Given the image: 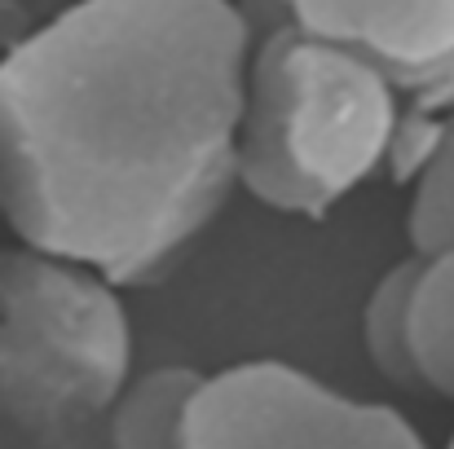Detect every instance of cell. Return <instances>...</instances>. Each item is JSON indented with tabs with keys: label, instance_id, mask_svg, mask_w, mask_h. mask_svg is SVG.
<instances>
[{
	"label": "cell",
	"instance_id": "cell-1",
	"mask_svg": "<svg viewBox=\"0 0 454 449\" xmlns=\"http://www.w3.org/2000/svg\"><path fill=\"white\" fill-rule=\"evenodd\" d=\"M239 0H75L0 58V216L115 287L159 278L239 185Z\"/></svg>",
	"mask_w": 454,
	"mask_h": 449
},
{
	"label": "cell",
	"instance_id": "cell-2",
	"mask_svg": "<svg viewBox=\"0 0 454 449\" xmlns=\"http://www.w3.org/2000/svg\"><path fill=\"white\" fill-rule=\"evenodd\" d=\"M252 49L239 120V185L274 212L326 216L388 172L406 102L353 49L301 31L283 0H239Z\"/></svg>",
	"mask_w": 454,
	"mask_h": 449
},
{
	"label": "cell",
	"instance_id": "cell-3",
	"mask_svg": "<svg viewBox=\"0 0 454 449\" xmlns=\"http://www.w3.org/2000/svg\"><path fill=\"white\" fill-rule=\"evenodd\" d=\"M133 379V321L120 287L89 265L0 252V419L71 449Z\"/></svg>",
	"mask_w": 454,
	"mask_h": 449
},
{
	"label": "cell",
	"instance_id": "cell-4",
	"mask_svg": "<svg viewBox=\"0 0 454 449\" xmlns=\"http://www.w3.org/2000/svg\"><path fill=\"white\" fill-rule=\"evenodd\" d=\"M181 449H428L415 423L357 401L287 361H243L203 375Z\"/></svg>",
	"mask_w": 454,
	"mask_h": 449
},
{
	"label": "cell",
	"instance_id": "cell-5",
	"mask_svg": "<svg viewBox=\"0 0 454 449\" xmlns=\"http://www.w3.org/2000/svg\"><path fill=\"white\" fill-rule=\"evenodd\" d=\"M287 18L366 58L406 102V133L388 163L393 181H415L454 111V0H283Z\"/></svg>",
	"mask_w": 454,
	"mask_h": 449
},
{
	"label": "cell",
	"instance_id": "cell-6",
	"mask_svg": "<svg viewBox=\"0 0 454 449\" xmlns=\"http://www.w3.org/2000/svg\"><path fill=\"white\" fill-rule=\"evenodd\" d=\"M199 388L203 370L194 366H159L129 379L106 410L111 449H181Z\"/></svg>",
	"mask_w": 454,
	"mask_h": 449
},
{
	"label": "cell",
	"instance_id": "cell-7",
	"mask_svg": "<svg viewBox=\"0 0 454 449\" xmlns=\"http://www.w3.org/2000/svg\"><path fill=\"white\" fill-rule=\"evenodd\" d=\"M411 357L419 388L454 401V247L419 256L411 291Z\"/></svg>",
	"mask_w": 454,
	"mask_h": 449
},
{
	"label": "cell",
	"instance_id": "cell-8",
	"mask_svg": "<svg viewBox=\"0 0 454 449\" xmlns=\"http://www.w3.org/2000/svg\"><path fill=\"white\" fill-rule=\"evenodd\" d=\"M415 274H419V256L411 252L406 260H397L366 296L362 308V348L371 357V366L402 383V388H419L415 379V357H411V291H415Z\"/></svg>",
	"mask_w": 454,
	"mask_h": 449
},
{
	"label": "cell",
	"instance_id": "cell-9",
	"mask_svg": "<svg viewBox=\"0 0 454 449\" xmlns=\"http://www.w3.org/2000/svg\"><path fill=\"white\" fill-rule=\"evenodd\" d=\"M415 194L406 212V234L415 256H433L454 247V111L442 115L437 142L428 150L424 167L415 172Z\"/></svg>",
	"mask_w": 454,
	"mask_h": 449
},
{
	"label": "cell",
	"instance_id": "cell-10",
	"mask_svg": "<svg viewBox=\"0 0 454 449\" xmlns=\"http://www.w3.org/2000/svg\"><path fill=\"white\" fill-rule=\"evenodd\" d=\"M4 22H9V9L0 4V35H4Z\"/></svg>",
	"mask_w": 454,
	"mask_h": 449
},
{
	"label": "cell",
	"instance_id": "cell-11",
	"mask_svg": "<svg viewBox=\"0 0 454 449\" xmlns=\"http://www.w3.org/2000/svg\"><path fill=\"white\" fill-rule=\"evenodd\" d=\"M446 449H454V437H450V445H446Z\"/></svg>",
	"mask_w": 454,
	"mask_h": 449
}]
</instances>
